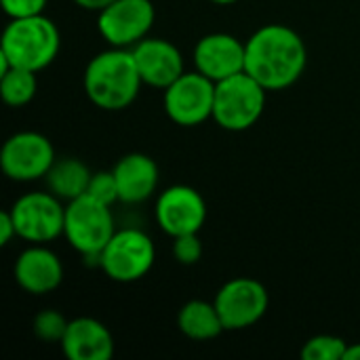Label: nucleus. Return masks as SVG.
<instances>
[{
    "mask_svg": "<svg viewBox=\"0 0 360 360\" xmlns=\"http://www.w3.org/2000/svg\"><path fill=\"white\" fill-rule=\"evenodd\" d=\"M55 160L57 156L51 139L36 131H19L11 135L0 150L2 173L19 184L44 179Z\"/></svg>",
    "mask_w": 360,
    "mask_h": 360,
    "instance_id": "obj_8",
    "label": "nucleus"
},
{
    "mask_svg": "<svg viewBox=\"0 0 360 360\" xmlns=\"http://www.w3.org/2000/svg\"><path fill=\"white\" fill-rule=\"evenodd\" d=\"M162 105L167 116L179 127H198L213 118L215 82L194 72H184L173 84L165 89Z\"/></svg>",
    "mask_w": 360,
    "mask_h": 360,
    "instance_id": "obj_9",
    "label": "nucleus"
},
{
    "mask_svg": "<svg viewBox=\"0 0 360 360\" xmlns=\"http://www.w3.org/2000/svg\"><path fill=\"white\" fill-rule=\"evenodd\" d=\"M156 262L152 238L137 228L116 230L105 249L99 253V268L114 283L141 281Z\"/></svg>",
    "mask_w": 360,
    "mask_h": 360,
    "instance_id": "obj_6",
    "label": "nucleus"
},
{
    "mask_svg": "<svg viewBox=\"0 0 360 360\" xmlns=\"http://www.w3.org/2000/svg\"><path fill=\"white\" fill-rule=\"evenodd\" d=\"M17 285L30 295H44L55 291L63 281L61 259L44 245H32L19 253L13 268Z\"/></svg>",
    "mask_w": 360,
    "mask_h": 360,
    "instance_id": "obj_15",
    "label": "nucleus"
},
{
    "mask_svg": "<svg viewBox=\"0 0 360 360\" xmlns=\"http://www.w3.org/2000/svg\"><path fill=\"white\" fill-rule=\"evenodd\" d=\"M192 59L200 74L213 82H221L234 74L245 72V42L232 34L213 32L196 42Z\"/></svg>",
    "mask_w": 360,
    "mask_h": 360,
    "instance_id": "obj_13",
    "label": "nucleus"
},
{
    "mask_svg": "<svg viewBox=\"0 0 360 360\" xmlns=\"http://www.w3.org/2000/svg\"><path fill=\"white\" fill-rule=\"evenodd\" d=\"M226 331H243L264 319L270 306L266 287L249 276L228 281L213 300Z\"/></svg>",
    "mask_w": 360,
    "mask_h": 360,
    "instance_id": "obj_10",
    "label": "nucleus"
},
{
    "mask_svg": "<svg viewBox=\"0 0 360 360\" xmlns=\"http://www.w3.org/2000/svg\"><path fill=\"white\" fill-rule=\"evenodd\" d=\"M209 2H215V4H232L236 0H209Z\"/></svg>",
    "mask_w": 360,
    "mask_h": 360,
    "instance_id": "obj_29",
    "label": "nucleus"
},
{
    "mask_svg": "<svg viewBox=\"0 0 360 360\" xmlns=\"http://www.w3.org/2000/svg\"><path fill=\"white\" fill-rule=\"evenodd\" d=\"M13 238H17V228H15L13 215H11V211H2L0 213V245L4 247Z\"/></svg>",
    "mask_w": 360,
    "mask_h": 360,
    "instance_id": "obj_26",
    "label": "nucleus"
},
{
    "mask_svg": "<svg viewBox=\"0 0 360 360\" xmlns=\"http://www.w3.org/2000/svg\"><path fill=\"white\" fill-rule=\"evenodd\" d=\"M268 91L247 72L215 82L213 120L232 133H240L257 124L264 114Z\"/></svg>",
    "mask_w": 360,
    "mask_h": 360,
    "instance_id": "obj_4",
    "label": "nucleus"
},
{
    "mask_svg": "<svg viewBox=\"0 0 360 360\" xmlns=\"http://www.w3.org/2000/svg\"><path fill=\"white\" fill-rule=\"evenodd\" d=\"M173 255L181 266H194L202 257V243L198 234H184L173 238Z\"/></svg>",
    "mask_w": 360,
    "mask_h": 360,
    "instance_id": "obj_24",
    "label": "nucleus"
},
{
    "mask_svg": "<svg viewBox=\"0 0 360 360\" xmlns=\"http://www.w3.org/2000/svg\"><path fill=\"white\" fill-rule=\"evenodd\" d=\"M344 360H360V344H354V346L348 344V350H346Z\"/></svg>",
    "mask_w": 360,
    "mask_h": 360,
    "instance_id": "obj_28",
    "label": "nucleus"
},
{
    "mask_svg": "<svg viewBox=\"0 0 360 360\" xmlns=\"http://www.w3.org/2000/svg\"><path fill=\"white\" fill-rule=\"evenodd\" d=\"M86 194L93 196L95 200L99 202H105V205H114L120 200V194H118V181H116V175L114 171H99V173H93L91 175V181H89V188H86Z\"/></svg>",
    "mask_w": 360,
    "mask_h": 360,
    "instance_id": "obj_23",
    "label": "nucleus"
},
{
    "mask_svg": "<svg viewBox=\"0 0 360 360\" xmlns=\"http://www.w3.org/2000/svg\"><path fill=\"white\" fill-rule=\"evenodd\" d=\"M46 2L49 0H0V6L11 19H19V17L42 15Z\"/></svg>",
    "mask_w": 360,
    "mask_h": 360,
    "instance_id": "obj_25",
    "label": "nucleus"
},
{
    "mask_svg": "<svg viewBox=\"0 0 360 360\" xmlns=\"http://www.w3.org/2000/svg\"><path fill=\"white\" fill-rule=\"evenodd\" d=\"M59 46V30L44 13L11 19L0 38V74L11 68L40 72L55 61Z\"/></svg>",
    "mask_w": 360,
    "mask_h": 360,
    "instance_id": "obj_3",
    "label": "nucleus"
},
{
    "mask_svg": "<svg viewBox=\"0 0 360 360\" xmlns=\"http://www.w3.org/2000/svg\"><path fill=\"white\" fill-rule=\"evenodd\" d=\"M114 175L118 181V194L120 202L124 205H139L152 198V194L158 188V165L154 158L141 152L124 154L114 165Z\"/></svg>",
    "mask_w": 360,
    "mask_h": 360,
    "instance_id": "obj_17",
    "label": "nucleus"
},
{
    "mask_svg": "<svg viewBox=\"0 0 360 360\" xmlns=\"http://www.w3.org/2000/svg\"><path fill=\"white\" fill-rule=\"evenodd\" d=\"M68 325L70 321L57 312V310H42L34 316V323H32V329H34V335L42 342H53V344H61L65 331H68Z\"/></svg>",
    "mask_w": 360,
    "mask_h": 360,
    "instance_id": "obj_22",
    "label": "nucleus"
},
{
    "mask_svg": "<svg viewBox=\"0 0 360 360\" xmlns=\"http://www.w3.org/2000/svg\"><path fill=\"white\" fill-rule=\"evenodd\" d=\"M348 344L338 335H314L302 348L304 360H344Z\"/></svg>",
    "mask_w": 360,
    "mask_h": 360,
    "instance_id": "obj_21",
    "label": "nucleus"
},
{
    "mask_svg": "<svg viewBox=\"0 0 360 360\" xmlns=\"http://www.w3.org/2000/svg\"><path fill=\"white\" fill-rule=\"evenodd\" d=\"M306 63L304 38L283 23L262 25L245 42V72L268 93L293 86L304 76Z\"/></svg>",
    "mask_w": 360,
    "mask_h": 360,
    "instance_id": "obj_1",
    "label": "nucleus"
},
{
    "mask_svg": "<svg viewBox=\"0 0 360 360\" xmlns=\"http://www.w3.org/2000/svg\"><path fill=\"white\" fill-rule=\"evenodd\" d=\"M59 346L70 360H110L114 356V338L110 329L91 316L70 321Z\"/></svg>",
    "mask_w": 360,
    "mask_h": 360,
    "instance_id": "obj_16",
    "label": "nucleus"
},
{
    "mask_svg": "<svg viewBox=\"0 0 360 360\" xmlns=\"http://www.w3.org/2000/svg\"><path fill=\"white\" fill-rule=\"evenodd\" d=\"M38 91L36 72L25 68H11L0 74V95L8 108H23L27 105Z\"/></svg>",
    "mask_w": 360,
    "mask_h": 360,
    "instance_id": "obj_20",
    "label": "nucleus"
},
{
    "mask_svg": "<svg viewBox=\"0 0 360 360\" xmlns=\"http://www.w3.org/2000/svg\"><path fill=\"white\" fill-rule=\"evenodd\" d=\"M17 228V238L32 245H46L63 234L65 205L53 192H27L8 209Z\"/></svg>",
    "mask_w": 360,
    "mask_h": 360,
    "instance_id": "obj_7",
    "label": "nucleus"
},
{
    "mask_svg": "<svg viewBox=\"0 0 360 360\" xmlns=\"http://www.w3.org/2000/svg\"><path fill=\"white\" fill-rule=\"evenodd\" d=\"M131 51H133L139 76L143 84L148 86L165 91L186 72L181 51L165 38L148 36L141 42H137Z\"/></svg>",
    "mask_w": 360,
    "mask_h": 360,
    "instance_id": "obj_14",
    "label": "nucleus"
},
{
    "mask_svg": "<svg viewBox=\"0 0 360 360\" xmlns=\"http://www.w3.org/2000/svg\"><path fill=\"white\" fill-rule=\"evenodd\" d=\"M177 329L181 331V335L194 342H209L226 331L215 304L202 300H192L181 306L177 314Z\"/></svg>",
    "mask_w": 360,
    "mask_h": 360,
    "instance_id": "obj_18",
    "label": "nucleus"
},
{
    "mask_svg": "<svg viewBox=\"0 0 360 360\" xmlns=\"http://www.w3.org/2000/svg\"><path fill=\"white\" fill-rule=\"evenodd\" d=\"M89 167L78 158H57L53 167L49 169L44 181L49 192H53L63 202L76 200L82 194H86L89 181H91Z\"/></svg>",
    "mask_w": 360,
    "mask_h": 360,
    "instance_id": "obj_19",
    "label": "nucleus"
},
{
    "mask_svg": "<svg viewBox=\"0 0 360 360\" xmlns=\"http://www.w3.org/2000/svg\"><path fill=\"white\" fill-rule=\"evenodd\" d=\"M156 19L152 0H114L97 13V30L110 46L133 49L150 36Z\"/></svg>",
    "mask_w": 360,
    "mask_h": 360,
    "instance_id": "obj_11",
    "label": "nucleus"
},
{
    "mask_svg": "<svg viewBox=\"0 0 360 360\" xmlns=\"http://www.w3.org/2000/svg\"><path fill=\"white\" fill-rule=\"evenodd\" d=\"M114 232L116 226L110 205L99 202L89 194L65 202L63 236L82 257L97 259L99 266V253L105 249Z\"/></svg>",
    "mask_w": 360,
    "mask_h": 360,
    "instance_id": "obj_5",
    "label": "nucleus"
},
{
    "mask_svg": "<svg viewBox=\"0 0 360 360\" xmlns=\"http://www.w3.org/2000/svg\"><path fill=\"white\" fill-rule=\"evenodd\" d=\"M114 0H74V4H78L80 8L84 11H95V13H101L105 6H110Z\"/></svg>",
    "mask_w": 360,
    "mask_h": 360,
    "instance_id": "obj_27",
    "label": "nucleus"
},
{
    "mask_svg": "<svg viewBox=\"0 0 360 360\" xmlns=\"http://www.w3.org/2000/svg\"><path fill=\"white\" fill-rule=\"evenodd\" d=\"M82 84L93 105L105 112H120L137 99L143 80L133 51L110 46L86 63Z\"/></svg>",
    "mask_w": 360,
    "mask_h": 360,
    "instance_id": "obj_2",
    "label": "nucleus"
},
{
    "mask_svg": "<svg viewBox=\"0 0 360 360\" xmlns=\"http://www.w3.org/2000/svg\"><path fill=\"white\" fill-rule=\"evenodd\" d=\"M154 215L158 228L171 238L198 234L207 221V202L198 190L179 184L158 194Z\"/></svg>",
    "mask_w": 360,
    "mask_h": 360,
    "instance_id": "obj_12",
    "label": "nucleus"
}]
</instances>
